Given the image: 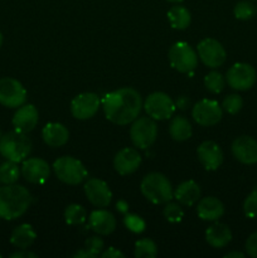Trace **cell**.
<instances>
[{"label":"cell","instance_id":"obj_1","mask_svg":"<svg viewBox=\"0 0 257 258\" xmlns=\"http://www.w3.org/2000/svg\"><path fill=\"white\" fill-rule=\"evenodd\" d=\"M101 105L108 121L116 125H127L139 117L144 103L135 88L123 87L103 96Z\"/></svg>","mask_w":257,"mask_h":258},{"label":"cell","instance_id":"obj_2","mask_svg":"<svg viewBox=\"0 0 257 258\" xmlns=\"http://www.w3.org/2000/svg\"><path fill=\"white\" fill-rule=\"evenodd\" d=\"M29 190L19 184H4L0 186V218L13 221L22 217L32 204Z\"/></svg>","mask_w":257,"mask_h":258},{"label":"cell","instance_id":"obj_3","mask_svg":"<svg viewBox=\"0 0 257 258\" xmlns=\"http://www.w3.org/2000/svg\"><path fill=\"white\" fill-rule=\"evenodd\" d=\"M32 140L22 131L13 130L4 134L0 139V154L7 160L20 163L32 153Z\"/></svg>","mask_w":257,"mask_h":258},{"label":"cell","instance_id":"obj_4","mask_svg":"<svg viewBox=\"0 0 257 258\" xmlns=\"http://www.w3.org/2000/svg\"><path fill=\"white\" fill-rule=\"evenodd\" d=\"M143 196L153 204H165L173 199L174 191L165 175L160 173H149L141 180Z\"/></svg>","mask_w":257,"mask_h":258},{"label":"cell","instance_id":"obj_5","mask_svg":"<svg viewBox=\"0 0 257 258\" xmlns=\"http://www.w3.org/2000/svg\"><path fill=\"white\" fill-rule=\"evenodd\" d=\"M53 170L62 183L77 185L87 178V170L78 159L72 156H62L53 163Z\"/></svg>","mask_w":257,"mask_h":258},{"label":"cell","instance_id":"obj_6","mask_svg":"<svg viewBox=\"0 0 257 258\" xmlns=\"http://www.w3.org/2000/svg\"><path fill=\"white\" fill-rule=\"evenodd\" d=\"M170 66L180 73H190L198 66V54L186 42H176L168 53Z\"/></svg>","mask_w":257,"mask_h":258},{"label":"cell","instance_id":"obj_7","mask_svg":"<svg viewBox=\"0 0 257 258\" xmlns=\"http://www.w3.org/2000/svg\"><path fill=\"white\" fill-rule=\"evenodd\" d=\"M158 136V126L151 117H139L133 121L130 127V138L134 145L139 149L150 148Z\"/></svg>","mask_w":257,"mask_h":258},{"label":"cell","instance_id":"obj_8","mask_svg":"<svg viewBox=\"0 0 257 258\" xmlns=\"http://www.w3.org/2000/svg\"><path fill=\"white\" fill-rule=\"evenodd\" d=\"M149 117L154 120H168L175 112V102L164 92H154L146 97L143 105Z\"/></svg>","mask_w":257,"mask_h":258},{"label":"cell","instance_id":"obj_9","mask_svg":"<svg viewBox=\"0 0 257 258\" xmlns=\"http://www.w3.org/2000/svg\"><path fill=\"white\" fill-rule=\"evenodd\" d=\"M27 101L24 86L14 78L5 77L0 80V105L8 108H18Z\"/></svg>","mask_w":257,"mask_h":258},{"label":"cell","instance_id":"obj_10","mask_svg":"<svg viewBox=\"0 0 257 258\" xmlns=\"http://www.w3.org/2000/svg\"><path fill=\"white\" fill-rule=\"evenodd\" d=\"M226 81L236 91H247L256 82V71L248 63H234L226 75Z\"/></svg>","mask_w":257,"mask_h":258},{"label":"cell","instance_id":"obj_11","mask_svg":"<svg viewBox=\"0 0 257 258\" xmlns=\"http://www.w3.org/2000/svg\"><path fill=\"white\" fill-rule=\"evenodd\" d=\"M222 115H223L222 106H219L217 101L207 100V98L197 102L191 110V117L198 125L204 127L217 125L222 120Z\"/></svg>","mask_w":257,"mask_h":258},{"label":"cell","instance_id":"obj_12","mask_svg":"<svg viewBox=\"0 0 257 258\" xmlns=\"http://www.w3.org/2000/svg\"><path fill=\"white\" fill-rule=\"evenodd\" d=\"M198 57L209 68H217L226 62V50L218 40L213 38H204L197 47Z\"/></svg>","mask_w":257,"mask_h":258},{"label":"cell","instance_id":"obj_13","mask_svg":"<svg viewBox=\"0 0 257 258\" xmlns=\"http://www.w3.org/2000/svg\"><path fill=\"white\" fill-rule=\"evenodd\" d=\"M101 100L93 92H83L76 96L71 102V112L77 120H88L98 112Z\"/></svg>","mask_w":257,"mask_h":258},{"label":"cell","instance_id":"obj_14","mask_svg":"<svg viewBox=\"0 0 257 258\" xmlns=\"http://www.w3.org/2000/svg\"><path fill=\"white\" fill-rule=\"evenodd\" d=\"M23 178L32 184H43L50 175V166L45 160L40 158H29L23 160L20 168Z\"/></svg>","mask_w":257,"mask_h":258},{"label":"cell","instance_id":"obj_15","mask_svg":"<svg viewBox=\"0 0 257 258\" xmlns=\"http://www.w3.org/2000/svg\"><path fill=\"white\" fill-rule=\"evenodd\" d=\"M83 189L88 202L97 208H105L111 203L112 193L106 181L97 178L88 179Z\"/></svg>","mask_w":257,"mask_h":258},{"label":"cell","instance_id":"obj_16","mask_svg":"<svg viewBox=\"0 0 257 258\" xmlns=\"http://www.w3.org/2000/svg\"><path fill=\"white\" fill-rule=\"evenodd\" d=\"M232 154L239 163L252 165L257 163V141L251 136H238L232 143Z\"/></svg>","mask_w":257,"mask_h":258},{"label":"cell","instance_id":"obj_17","mask_svg":"<svg viewBox=\"0 0 257 258\" xmlns=\"http://www.w3.org/2000/svg\"><path fill=\"white\" fill-rule=\"evenodd\" d=\"M199 163L208 171L217 170L223 163V151L214 141H204L197 149Z\"/></svg>","mask_w":257,"mask_h":258},{"label":"cell","instance_id":"obj_18","mask_svg":"<svg viewBox=\"0 0 257 258\" xmlns=\"http://www.w3.org/2000/svg\"><path fill=\"white\" fill-rule=\"evenodd\" d=\"M141 155L136 149L125 148L118 151L113 159V168L120 175H128L139 169Z\"/></svg>","mask_w":257,"mask_h":258},{"label":"cell","instance_id":"obj_19","mask_svg":"<svg viewBox=\"0 0 257 258\" xmlns=\"http://www.w3.org/2000/svg\"><path fill=\"white\" fill-rule=\"evenodd\" d=\"M38 120H39V113H38L35 106L30 105V103H28V105L24 103L15 111L12 122L15 130L28 134L34 130Z\"/></svg>","mask_w":257,"mask_h":258},{"label":"cell","instance_id":"obj_20","mask_svg":"<svg viewBox=\"0 0 257 258\" xmlns=\"http://www.w3.org/2000/svg\"><path fill=\"white\" fill-rule=\"evenodd\" d=\"M88 223L93 232L101 236L111 234L116 228V218L112 213L105 209H97L90 214Z\"/></svg>","mask_w":257,"mask_h":258},{"label":"cell","instance_id":"obj_21","mask_svg":"<svg viewBox=\"0 0 257 258\" xmlns=\"http://www.w3.org/2000/svg\"><path fill=\"white\" fill-rule=\"evenodd\" d=\"M42 138L50 148H60L66 145L70 139L67 127L59 122H49L43 127Z\"/></svg>","mask_w":257,"mask_h":258},{"label":"cell","instance_id":"obj_22","mask_svg":"<svg viewBox=\"0 0 257 258\" xmlns=\"http://www.w3.org/2000/svg\"><path fill=\"white\" fill-rule=\"evenodd\" d=\"M197 214L203 221H217L224 214V206L216 197H206L199 201Z\"/></svg>","mask_w":257,"mask_h":258},{"label":"cell","instance_id":"obj_23","mask_svg":"<svg viewBox=\"0 0 257 258\" xmlns=\"http://www.w3.org/2000/svg\"><path fill=\"white\" fill-rule=\"evenodd\" d=\"M206 241L214 248H223L232 241V232L224 223H214L206 231Z\"/></svg>","mask_w":257,"mask_h":258},{"label":"cell","instance_id":"obj_24","mask_svg":"<svg viewBox=\"0 0 257 258\" xmlns=\"http://www.w3.org/2000/svg\"><path fill=\"white\" fill-rule=\"evenodd\" d=\"M174 197L183 206L191 207L201 198V188L194 180L183 181L176 186Z\"/></svg>","mask_w":257,"mask_h":258},{"label":"cell","instance_id":"obj_25","mask_svg":"<svg viewBox=\"0 0 257 258\" xmlns=\"http://www.w3.org/2000/svg\"><path fill=\"white\" fill-rule=\"evenodd\" d=\"M37 238L34 228L30 224L23 223L14 228L10 236V243L19 249H27L28 247L32 246Z\"/></svg>","mask_w":257,"mask_h":258},{"label":"cell","instance_id":"obj_26","mask_svg":"<svg viewBox=\"0 0 257 258\" xmlns=\"http://www.w3.org/2000/svg\"><path fill=\"white\" fill-rule=\"evenodd\" d=\"M169 134L175 141H185L191 136V125L185 116H175L169 125Z\"/></svg>","mask_w":257,"mask_h":258},{"label":"cell","instance_id":"obj_27","mask_svg":"<svg viewBox=\"0 0 257 258\" xmlns=\"http://www.w3.org/2000/svg\"><path fill=\"white\" fill-rule=\"evenodd\" d=\"M168 19L170 22V25L174 29L184 30L189 27L191 22L190 12L185 7L181 5H175L170 8L168 12Z\"/></svg>","mask_w":257,"mask_h":258},{"label":"cell","instance_id":"obj_28","mask_svg":"<svg viewBox=\"0 0 257 258\" xmlns=\"http://www.w3.org/2000/svg\"><path fill=\"white\" fill-rule=\"evenodd\" d=\"M87 219V212L80 204H71L65 211V221L70 226H80Z\"/></svg>","mask_w":257,"mask_h":258},{"label":"cell","instance_id":"obj_29","mask_svg":"<svg viewBox=\"0 0 257 258\" xmlns=\"http://www.w3.org/2000/svg\"><path fill=\"white\" fill-rule=\"evenodd\" d=\"M20 168L18 163L7 160L0 165V181L3 184H14L17 183L20 176Z\"/></svg>","mask_w":257,"mask_h":258},{"label":"cell","instance_id":"obj_30","mask_svg":"<svg viewBox=\"0 0 257 258\" xmlns=\"http://www.w3.org/2000/svg\"><path fill=\"white\" fill-rule=\"evenodd\" d=\"M135 257L138 258H154L158 254V248L153 239L143 238L135 243Z\"/></svg>","mask_w":257,"mask_h":258},{"label":"cell","instance_id":"obj_31","mask_svg":"<svg viewBox=\"0 0 257 258\" xmlns=\"http://www.w3.org/2000/svg\"><path fill=\"white\" fill-rule=\"evenodd\" d=\"M224 85H226V80L222 76V73L217 72V71H212V72H209L204 77V86L212 93L222 92L224 88Z\"/></svg>","mask_w":257,"mask_h":258},{"label":"cell","instance_id":"obj_32","mask_svg":"<svg viewBox=\"0 0 257 258\" xmlns=\"http://www.w3.org/2000/svg\"><path fill=\"white\" fill-rule=\"evenodd\" d=\"M256 12V7L251 2H238L233 9L234 17L239 20L251 19Z\"/></svg>","mask_w":257,"mask_h":258},{"label":"cell","instance_id":"obj_33","mask_svg":"<svg viewBox=\"0 0 257 258\" xmlns=\"http://www.w3.org/2000/svg\"><path fill=\"white\" fill-rule=\"evenodd\" d=\"M242 106H243V100L241 96L234 93V95H228L224 97L223 102H222V110L231 115H236L241 111Z\"/></svg>","mask_w":257,"mask_h":258},{"label":"cell","instance_id":"obj_34","mask_svg":"<svg viewBox=\"0 0 257 258\" xmlns=\"http://www.w3.org/2000/svg\"><path fill=\"white\" fill-rule=\"evenodd\" d=\"M123 224L128 231L138 234L143 233L146 228L145 221L136 214H126L125 218H123Z\"/></svg>","mask_w":257,"mask_h":258},{"label":"cell","instance_id":"obj_35","mask_svg":"<svg viewBox=\"0 0 257 258\" xmlns=\"http://www.w3.org/2000/svg\"><path fill=\"white\" fill-rule=\"evenodd\" d=\"M164 217L168 222H171V223H178L183 219L184 212L181 209V207L176 203H169L165 206L163 211Z\"/></svg>","mask_w":257,"mask_h":258},{"label":"cell","instance_id":"obj_36","mask_svg":"<svg viewBox=\"0 0 257 258\" xmlns=\"http://www.w3.org/2000/svg\"><path fill=\"white\" fill-rule=\"evenodd\" d=\"M243 213L247 218H257V188H254L244 199Z\"/></svg>","mask_w":257,"mask_h":258},{"label":"cell","instance_id":"obj_37","mask_svg":"<svg viewBox=\"0 0 257 258\" xmlns=\"http://www.w3.org/2000/svg\"><path fill=\"white\" fill-rule=\"evenodd\" d=\"M103 246H105V243H103L102 239H101L100 237H96V236L90 237V238L85 242V249L87 252H90V253L93 256V258L98 257L101 253H102Z\"/></svg>","mask_w":257,"mask_h":258},{"label":"cell","instance_id":"obj_38","mask_svg":"<svg viewBox=\"0 0 257 258\" xmlns=\"http://www.w3.org/2000/svg\"><path fill=\"white\" fill-rule=\"evenodd\" d=\"M244 249H246V253L249 257L257 258V231L253 232L251 236L247 238L246 244H244Z\"/></svg>","mask_w":257,"mask_h":258},{"label":"cell","instance_id":"obj_39","mask_svg":"<svg viewBox=\"0 0 257 258\" xmlns=\"http://www.w3.org/2000/svg\"><path fill=\"white\" fill-rule=\"evenodd\" d=\"M100 256L102 258H125V254L121 251H118L117 248H115V247H108L107 249L102 251Z\"/></svg>","mask_w":257,"mask_h":258},{"label":"cell","instance_id":"obj_40","mask_svg":"<svg viewBox=\"0 0 257 258\" xmlns=\"http://www.w3.org/2000/svg\"><path fill=\"white\" fill-rule=\"evenodd\" d=\"M189 105H190V100L186 96H180L175 101V107H178L179 110H186L189 107Z\"/></svg>","mask_w":257,"mask_h":258},{"label":"cell","instance_id":"obj_41","mask_svg":"<svg viewBox=\"0 0 257 258\" xmlns=\"http://www.w3.org/2000/svg\"><path fill=\"white\" fill-rule=\"evenodd\" d=\"M10 257L12 258H37V254L33 253V252L27 251V249H20V251L10 254Z\"/></svg>","mask_w":257,"mask_h":258},{"label":"cell","instance_id":"obj_42","mask_svg":"<svg viewBox=\"0 0 257 258\" xmlns=\"http://www.w3.org/2000/svg\"><path fill=\"white\" fill-rule=\"evenodd\" d=\"M73 258H93V256L90 253V252H87L85 248H83L76 252V253L73 254Z\"/></svg>","mask_w":257,"mask_h":258},{"label":"cell","instance_id":"obj_43","mask_svg":"<svg viewBox=\"0 0 257 258\" xmlns=\"http://www.w3.org/2000/svg\"><path fill=\"white\" fill-rule=\"evenodd\" d=\"M117 211H120L121 213H126V212H127V208H128V206H127V203H126V202H123V201H120L117 203Z\"/></svg>","mask_w":257,"mask_h":258},{"label":"cell","instance_id":"obj_44","mask_svg":"<svg viewBox=\"0 0 257 258\" xmlns=\"http://www.w3.org/2000/svg\"><path fill=\"white\" fill-rule=\"evenodd\" d=\"M226 258H244V253H242V252H229V253H227Z\"/></svg>","mask_w":257,"mask_h":258},{"label":"cell","instance_id":"obj_45","mask_svg":"<svg viewBox=\"0 0 257 258\" xmlns=\"http://www.w3.org/2000/svg\"><path fill=\"white\" fill-rule=\"evenodd\" d=\"M3 40H4V38H3V33L0 32V48H2L3 45Z\"/></svg>","mask_w":257,"mask_h":258},{"label":"cell","instance_id":"obj_46","mask_svg":"<svg viewBox=\"0 0 257 258\" xmlns=\"http://www.w3.org/2000/svg\"><path fill=\"white\" fill-rule=\"evenodd\" d=\"M166 2H170V3H181L183 0H166Z\"/></svg>","mask_w":257,"mask_h":258},{"label":"cell","instance_id":"obj_47","mask_svg":"<svg viewBox=\"0 0 257 258\" xmlns=\"http://www.w3.org/2000/svg\"><path fill=\"white\" fill-rule=\"evenodd\" d=\"M3 135H4V134H3V131L0 130V139H2V136H3Z\"/></svg>","mask_w":257,"mask_h":258},{"label":"cell","instance_id":"obj_48","mask_svg":"<svg viewBox=\"0 0 257 258\" xmlns=\"http://www.w3.org/2000/svg\"><path fill=\"white\" fill-rule=\"evenodd\" d=\"M0 184H2V181H0Z\"/></svg>","mask_w":257,"mask_h":258},{"label":"cell","instance_id":"obj_49","mask_svg":"<svg viewBox=\"0 0 257 258\" xmlns=\"http://www.w3.org/2000/svg\"><path fill=\"white\" fill-rule=\"evenodd\" d=\"M256 9H257V8H256Z\"/></svg>","mask_w":257,"mask_h":258}]
</instances>
